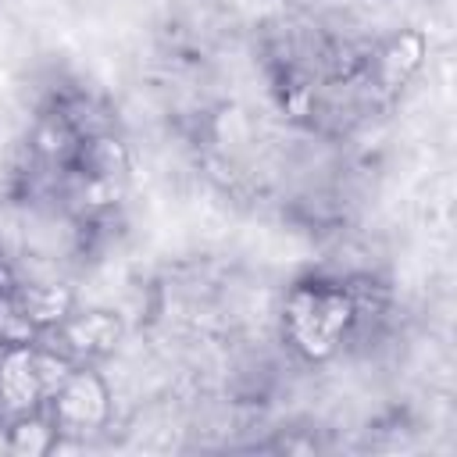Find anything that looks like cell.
Instances as JSON below:
<instances>
[{
  "label": "cell",
  "mask_w": 457,
  "mask_h": 457,
  "mask_svg": "<svg viewBox=\"0 0 457 457\" xmlns=\"http://www.w3.org/2000/svg\"><path fill=\"white\" fill-rule=\"evenodd\" d=\"M357 321V300L332 282H296L282 303L286 343L303 361H328Z\"/></svg>",
  "instance_id": "6da1fadb"
},
{
  "label": "cell",
  "mask_w": 457,
  "mask_h": 457,
  "mask_svg": "<svg viewBox=\"0 0 457 457\" xmlns=\"http://www.w3.org/2000/svg\"><path fill=\"white\" fill-rule=\"evenodd\" d=\"M14 300L39 332L57 328L75 311V289L64 282H18Z\"/></svg>",
  "instance_id": "52a82bcc"
},
{
  "label": "cell",
  "mask_w": 457,
  "mask_h": 457,
  "mask_svg": "<svg viewBox=\"0 0 457 457\" xmlns=\"http://www.w3.org/2000/svg\"><path fill=\"white\" fill-rule=\"evenodd\" d=\"M43 332L25 318V311L14 300V286H0V350L7 346H29Z\"/></svg>",
  "instance_id": "30bf717a"
},
{
  "label": "cell",
  "mask_w": 457,
  "mask_h": 457,
  "mask_svg": "<svg viewBox=\"0 0 457 457\" xmlns=\"http://www.w3.org/2000/svg\"><path fill=\"white\" fill-rule=\"evenodd\" d=\"M43 411L50 414L57 436H89L100 432L111 418V389L100 371L75 364L71 375L43 403Z\"/></svg>",
  "instance_id": "3957f363"
},
{
  "label": "cell",
  "mask_w": 457,
  "mask_h": 457,
  "mask_svg": "<svg viewBox=\"0 0 457 457\" xmlns=\"http://www.w3.org/2000/svg\"><path fill=\"white\" fill-rule=\"evenodd\" d=\"M75 361L50 346H7L0 350V407L7 414L43 407L54 389L71 375Z\"/></svg>",
  "instance_id": "7a4b0ae2"
},
{
  "label": "cell",
  "mask_w": 457,
  "mask_h": 457,
  "mask_svg": "<svg viewBox=\"0 0 457 457\" xmlns=\"http://www.w3.org/2000/svg\"><path fill=\"white\" fill-rule=\"evenodd\" d=\"M7 443L14 457H43L57 450V428L43 407L21 411V414H11L7 421Z\"/></svg>",
  "instance_id": "9c48e42d"
},
{
  "label": "cell",
  "mask_w": 457,
  "mask_h": 457,
  "mask_svg": "<svg viewBox=\"0 0 457 457\" xmlns=\"http://www.w3.org/2000/svg\"><path fill=\"white\" fill-rule=\"evenodd\" d=\"M79 139H82V132L71 125V118H68L61 107L39 114V121H36V129H32V150H36L43 161L61 164V168L71 164V154H75Z\"/></svg>",
  "instance_id": "ba28073f"
},
{
  "label": "cell",
  "mask_w": 457,
  "mask_h": 457,
  "mask_svg": "<svg viewBox=\"0 0 457 457\" xmlns=\"http://www.w3.org/2000/svg\"><path fill=\"white\" fill-rule=\"evenodd\" d=\"M125 336V321L114 311L93 307V311H71L61 325H57V339H61V353L71 361H96L118 350ZM57 350V346H54Z\"/></svg>",
  "instance_id": "277c9868"
},
{
  "label": "cell",
  "mask_w": 457,
  "mask_h": 457,
  "mask_svg": "<svg viewBox=\"0 0 457 457\" xmlns=\"http://www.w3.org/2000/svg\"><path fill=\"white\" fill-rule=\"evenodd\" d=\"M0 453H11V443H7V425L0 421Z\"/></svg>",
  "instance_id": "8fae6325"
},
{
  "label": "cell",
  "mask_w": 457,
  "mask_h": 457,
  "mask_svg": "<svg viewBox=\"0 0 457 457\" xmlns=\"http://www.w3.org/2000/svg\"><path fill=\"white\" fill-rule=\"evenodd\" d=\"M68 171H71L75 179H86V182L121 186L125 175H129V150H125V143H121L114 132H107V129L89 132V136L79 139Z\"/></svg>",
  "instance_id": "8992f818"
},
{
  "label": "cell",
  "mask_w": 457,
  "mask_h": 457,
  "mask_svg": "<svg viewBox=\"0 0 457 457\" xmlns=\"http://www.w3.org/2000/svg\"><path fill=\"white\" fill-rule=\"evenodd\" d=\"M425 50H428V39H425L421 29H396V32L375 50V61H371V71H375L378 89H386V93L403 89V86L421 71Z\"/></svg>",
  "instance_id": "5b68a950"
}]
</instances>
